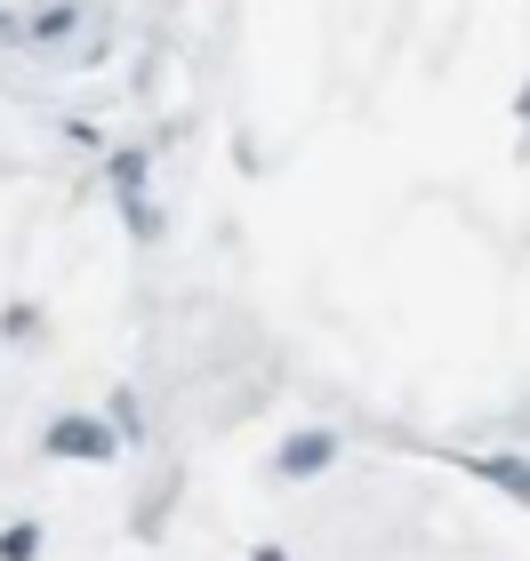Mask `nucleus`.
I'll return each mask as SVG.
<instances>
[{
	"instance_id": "1",
	"label": "nucleus",
	"mask_w": 530,
	"mask_h": 561,
	"mask_svg": "<svg viewBox=\"0 0 530 561\" xmlns=\"http://www.w3.org/2000/svg\"><path fill=\"white\" fill-rule=\"evenodd\" d=\"M41 449L48 457H81V466H105V457H113V425L105 417H57L41 433Z\"/></svg>"
},
{
	"instance_id": "2",
	"label": "nucleus",
	"mask_w": 530,
	"mask_h": 561,
	"mask_svg": "<svg viewBox=\"0 0 530 561\" xmlns=\"http://www.w3.org/2000/svg\"><path fill=\"white\" fill-rule=\"evenodd\" d=\"M72 24H89V16L72 9V0H48L41 16H24V24H16V41H33V48H65V41H72Z\"/></svg>"
},
{
	"instance_id": "3",
	"label": "nucleus",
	"mask_w": 530,
	"mask_h": 561,
	"mask_svg": "<svg viewBox=\"0 0 530 561\" xmlns=\"http://www.w3.org/2000/svg\"><path fill=\"white\" fill-rule=\"evenodd\" d=\"M330 457H338V433H297V442H282V473L290 481H314Z\"/></svg>"
},
{
	"instance_id": "4",
	"label": "nucleus",
	"mask_w": 530,
	"mask_h": 561,
	"mask_svg": "<svg viewBox=\"0 0 530 561\" xmlns=\"http://www.w3.org/2000/svg\"><path fill=\"white\" fill-rule=\"evenodd\" d=\"M0 561H41V522H9L0 529Z\"/></svg>"
},
{
	"instance_id": "5",
	"label": "nucleus",
	"mask_w": 530,
	"mask_h": 561,
	"mask_svg": "<svg viewBox=\"0 0 530 561\" xmlns=\"http://www.w3.org/2000/svg\"><path fill=\"white\" fill-rule=\"evenodd\" d=\"M483 473H490L507 497H522V490H530V466H522V457H483Z\"/></svg>"
},
{
	"instance_id": "6",
	"label": "nucleus",
	"mask_w": 530,
	"mask_h": 561,
	"mask_svg": "<svg viewBox=\"0 0 530 561\" xmlns=\"http://www.w3.org/2000/svg\"><path fill=\"white\" fill-rule=\"evenodd\" d=\"M121 217H129V233H137V241H154V233H161V217H154V201H145V193H121Z\"/></svg>"
},
{
	"instance_id": "7",
	"label": "nucleus",
	"mask_w": 530,
	"mask_h": 561,
	"mask_svg": "<svg viewBox=\"0 0 530 561\" xmlns=\"http://www.w3.org/2000/svg\"><path fill=\"white\" fill-rule=\"evenodd\" d=\"M113 185H121V193L145 185V152H113Z\"/></svg>"
},
{
	"instance_id": "8",
	"label": "nucleus",
	"mask_w": 530,
	"mask_h": 561,
	"mask_svg": "<svg viewBox=\"0 0 530 561\" xmlns=\"http://www.w3.org/2000/svg\"><path fill=\"white\" fill-rule=\"evenodd\" d=\"M113 425H121V433H145V410H137V393H113Z\"/></svg>"
},
{
	"instance_id": "9",
	"label": "nucleus",
	"mask_w": 530,
	"mask_h": 561,
	"mask_svg": "<svg viewBox=\"0 0 530 561\" xmlns=\"http://www.w3.org/2000/svg\"><path fill=\"white\" fill-rule=\"evenodd\" d=\"M249 561H290V553H282V546H258V553H249Z\"/></svg>"
}]
</instances>
